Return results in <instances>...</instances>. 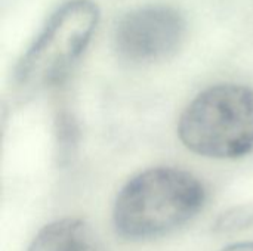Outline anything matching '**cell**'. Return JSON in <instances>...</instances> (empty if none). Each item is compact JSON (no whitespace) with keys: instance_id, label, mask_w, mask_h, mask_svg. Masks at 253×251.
Here are the masks:
<instances>
[{"instance_id":"obj_1","label":"cell","mask_w":253,"mask_h":251,"mask_svg":"<svg viewBox=\"0 0 253 251\" xmlns=\"http://www.w3.org/2000/svg\"><path fill=\"white\" fill-rule=\"evenodd\" d=\"M206 191L191 173L156 167L133 176L119 192L113 222L127 240L162 237L190 222L203 207Z\"/></svg>"},{"instance_id":"obj_2","label":"cell","mask_w":253,"mask_h":251,"mask_svg":"<svg viewBox=\"0 0 253 251\" xmlns=\"http://www.w3.org/2000/svg\"><path fill=\"white\" fill-rule=\"evenodd\" d=\"M184 146L208 158L233 160L253 151V90L218 84L197 95L181 114Z\"/></svg>"},{"instance_id":"obj_3","label":"cell","mask_w":253,"mask_h":251,"mask_svg":"<svg viewBox=\"0 0 253 251\" xmlns=\"http://www.w3.org/2000/svg\"><path fill=\"white\" fill-rule=\"evenodd\" d=\"M99 10L90 0H70L47 19L15 70V86L34 92L59 81L86 50Z\"/></svg>"},{"instance_id":"obj_4","label":"cell","mask_w":253,"mask_h":251,"mask_svg":"<svg viewBox=\"0 0 253 251\" xmlns=\"http://www.w3.org/2000/svg\"><path fill=\"white\" fill-rule=\"evenodd\" d=\"M187 34L185 16L168 4H151L123 15L113 31L116 53L132 64H153L172 56Z\"/></svg>"},{"instance_id":"obj_5","label":"cell","mask_w":253,"mask_h":251,"mask_svg":"<svg viewBox=\"0 0 253 251\" xmlns=\"http://www.w3.org/2000/svg\"><path fill=\"white\" fill-rule=\"evenodd\" d=\"M27 251H96V243L83 220L67 217L46 225Z\"/></svg>"},{"instance_id":"obj_6","label":"cell","mask_w":253,"mask_h":251,"mask_svg":"<svg viewBox=\"0 0 253 251\" xmlns=\"http://www.w3.org/2000/svg\"><path fill=\"white\" fill-rule=\"evenodd\" d=\"M222 251H253V241H246V243H239L233 244Z\"/></svg>"}]
</instances>
